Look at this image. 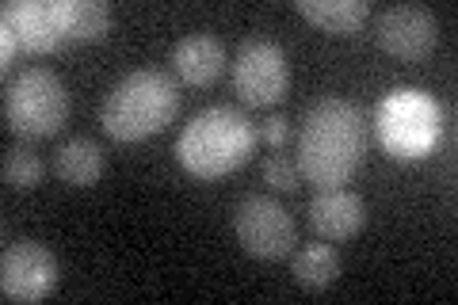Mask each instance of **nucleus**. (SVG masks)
<instances>
[{"instance_id":"obj_1","label":"nucleus","mask_w":458,"mask_h":305,"mask_svg":"<svg viewBox=\"0 0 458 305\" xmlns=\"http://www.w3.org/2000/svg\"><path fill=\"white\" fill-rule=\"evenodd\" d=\"M367 157V123L352 99H318L298 126V172L318 187H340Z\"/></svg>"},{"instance_id":"obj_2","label":"nucleus","mask_w":458,"mask_h":305,"mask_svg":"<svg viewBox=\"0 0 458 305\" xmlns=\"http://www.w3.org/2000/svg\"><path fill=\"white\" fill-rule=\"evenodd\" d=\"M256 145V126L241 107L214 104L199 111L195 119L180 130L176 138V157L180 165L199 180H218L229 176L252 157Z\"/></svg>"},{"instance_id":"obj_3","label":"nucleus","mask_w":458,"mask_h":305,"mask_svg":"<svg viewBox=\"0 0 458 305\" xmlns=\"http://www.w3.org/2000/svg\"><path fill=\"white\" fill-rule=\"evenodd\" d=\"M180 89L161 69H134L107 92L99 107V126L114 141H141L153 138L176 119Z\"/></svg>"},{"instance_id":"obj_4","label":"nucleus","mask_w":458,"mask_h":305,"mask_svg":"<svg viewBox=\"0 0 458 305\" xmlns=\"http://www.w3.org/2000/svg\"><path fill=\"white\" fill-rule=\"evenodd\" d=\"M4 123L27 141L54 138L69 123V89L54 69H23L4 92Z\"/></svg>"},{"instance_id":"obj_5","label":"nucleus","mask_w":458,"mask_h":305,"mask_svg":"<svg viewBox=\"0 0 458 305\" xmlns=\"http://www.w3.org/2000/svg\"><path fill=\"white\" fill-rule=\"evenodd\" d=\"M233 233L241 241V249L256 259H283V256H291V249L298 244V229H294L291 210L267 195H249L237 202Z\"/></svg>"},{"instance_id":"obj_6","label":"nucleus","mask_w":458,"mask_h":305,"mask_svg":"<svg viewBox=\"0 0 458 305\" xmlns=\"http://www.w3.org/2000/svg\"><path fill=\"white\" fill-rule=\"evenodd\" d=\"M291 65L279 42L271 38H245L233 57V89L249 107H271L286 96Z\"/></svg>"},{"instance_id":"obj_7","label":"nucleus","mask_w":458,"mask_h":305,"mask_svg":"<svg viewBox=\"0 0 458 305\" xmlns=\"http://www.w3.org/2000/svg\"><path fill=\"white\" fill-rule=\"evenodd\" d=\"M57 286V256L42 241L20 237L0 259V290L8 301H42Z\"/></svg>"},{"instance_id":"obj_8","label":"nucleus","mask_w":458,"mask_h":305,"mask_svg":"<svg viewBox=\"0 0 458 305\" xmlns=\"http://www.w3.org/2000/svg\"><path fill=\"white\" fill-rule=\"evenodd\" d=\"M436 35H439V23L424 4H390L375 20L378 47L390 57H397V62H420V57H428L436 47Z\"/></svg>"},{"instance_id":"obj_9","label":"nucleus","mask_w":458,"mask_h":305,"mask_svg":"<svg viewBox=\"0 0 458 305\" xmlns=\"http://www.w3.org/2000/svg\"><path fill=\"white\" fill-rule=\"evenodd\" d=\"M310 222L325 241H352L367 225V207L348 187H318L310 199Z\"/></svg>"},{"instance_id":"obj_10","label":"nucleus","mask_w":458,"mask_h":305,"mask_svg":"<svg viewBox=\"0 0 458 305\" xmlns=\"http://www.w3.org/2000/svg\"><path fill=\"white\" fill-rule=\"evenodd\" d=\"M225 62H229L225 42L214 35H188L172 47V69L191 89H210L225 72Z\"/></svg>"},{"instance_id":"obj_11","label":"nucleus","mask_w":458,"mask_h":305,"mask_svg":"<svg viewBox=\"0 0 458 305\" xmlns=\"http://www.w3.org/2000/svg\"><path fill=\"white\" fill-rule=\"evenodd\" d=\"M4 23H8V38H16V47L31 54H50L65 38L54 4H8Z\"/></svg>"},{"instance_id":"obj_12","label":"nucleus","mask_w":458,"mask_h":305,"mask_svg":"<svg viewBox=\"0 0 458 305\" xmlns=\"http://www.w3.org/2000/svg\"><path fill=\"white\" fill-rule=\"evenodd\" d=\"M107 168L104 145L92 138H69L54 149V176L65 187H92Z\"/></svg>"},{"instance_id":"obj_13","label":"nucleus","mask_w":458,"mask_h":305,"mask_svg":"<svg viewBox=\"0 0 458 305\" xmlns=\"http://www.w3.org/2000/svg\"><path fill=\"white\" fill-rule=\"evenodd\" d=\"M298 12L328 35H360L370 4L367 0H298Z\"/></svg>"},{"instance_id":"obj_14","label":"nucleus","mask_w":458,"mask_h":305,"mask_svg":"<svg viewBox=\"0 0 458 305\" xmlns=\"http://www.w3.org/2000/svg\"><path fill=\"white\" fill-rule=\"evenodd\" d=\"M54 12L57 23H62V35L77 42L104 38L114 23V12L104 0H62V4H54Z\"/></svg>"},{"instance_id":"obj_15","label":"nucleus","mask_w":458,"mask_h":305,"mask_svg":"<svg viewBox=\"0 0 458 305\" xmlns=\"http://www.w3.org/2000/svg\"><path fill=\"white\" fill-rule=\"evenodd\" d=\"M291 271H294V283L306 286V290H325L336 283L340 275V256L333 244H302L291 259Z\"/></svg>"},{"instance_id":"obj_16","label":"nucleus","mask_w":458,"mask_h":305,"mask_svg":"<svg viewBox=\"0 0 458 305\" xmlns=\"http://www.w3.org/2000/svg\"><path fill=\"white\" fill-rule=\"evenodd\" d=\"M42 172H47V165H42V157L31 149V145H12V149L4 153V183L16 187V191H31V187H38Z\"/></svg>"},{"instance_id":"obj_17","label":"nucleus","mask_w":458,"mask_h":305,"mask_svg":"<svg viewBox=\"0 0 458 305\" xmlns=\"http://www.w3.org/2000/svg\"><path fill=\"white\" fill-rule=\"evenodd\" d=\"M260 172H264V180L276 187V191H294L298 180H302V172H298V161H291L286 153H271L267 161L260 165Z\"/></svg>"},{"instance_id":"obj_18","label":"nucleus","mask_w":458,"mask_h":305,"mask_svg":"<svg viewBox=\"0 0 458 305\" xmlns=\"http://www.w3.org/2000/svg\"><path fill=\"white\" fill-rule=\"evenodd\" d=\"M283 123H286V119H267V123H264V138H267L271 145L283 141Z\"/></svg>"}]
</instances>
